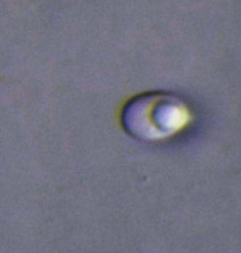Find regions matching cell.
<instances>
[{
    "instance_id": "obj_1",
    "label": "cell",
    "mask_w": 241,
    "mask_h": 253,
    "mask_svg": "<svg viewBox=\"0 0 241 253\" xmlns=\"http://www.w3.org/2000/svg\"><path fill=\"white\" fill-rule=\"evenodd\" d=\"M131 114L139 116V119L132 118L129 124H136L139 121H144V119L152 118V121L145 123L140 127V132H144L145 127L152 124V134H165L167 127L172 131L178 129V126L183 123V118H185V109H182L175 101H170L165 96H150V99H144L140 103L139 111H131Z\"/></svg>"
}]
</instances>
